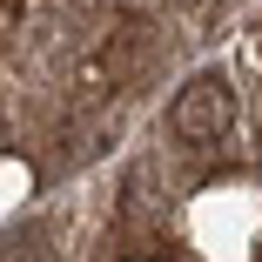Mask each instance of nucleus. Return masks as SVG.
I'll return each instance as SVG.
<instances>
[{
	"instance_id": "nucleus-1",
	"label": "nucleus",
	"mask_w": 262,
	"mask_h": 262,
	"mask_svg": "<svg viewBox=\"0 0 262 262\" xmlns=\"http://www.w3.org/2000/svg\"><path fill=\"white\" fill-rule=\"evenodd\" d=\"M229 121H235V88H229V74H222V68L195 74V81L175 94V108H168V128H175L188 148L222 141V135H229Z\"/></svg>"
}]
</instances>
